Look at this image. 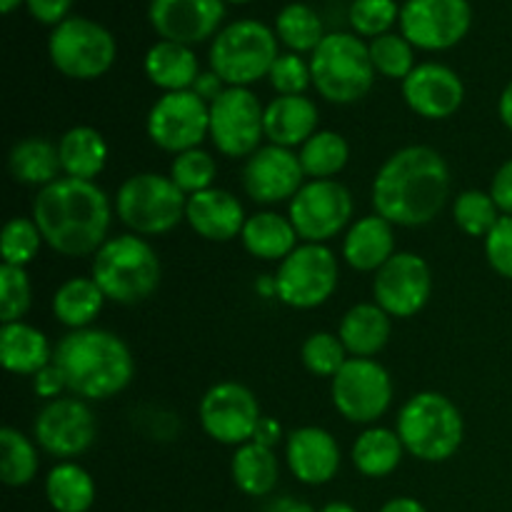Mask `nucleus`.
Instances as JSON below:
<instances>
[{
    "label": "nucleus",
    "instance_id": "12",
    "mask_svg": "<svg viewBox=\"0 0 512 512\" xmlns=\"http://www.w3.org/2000/svg\"><path fill=\"white\" fill-rule=\"evenodd\" d=\"M353 195L338 180H310L290 200L288 218L305 243L325 245L338 238L353 218Z\"/></svg>",
    "mask_w": 512,
    "mask_h": 512
},
{
    "label": "nucleus",
    "instance_id": "37",
    "mask_svg": "<svg viewBox=\"0 0 512 512\" xmlns=\"http://www.w3.org/2000/svg\"><path fill=\"white\" fill-rule=\"evenodd\" d=\"M298 158L305 170V178L333 180L348 165L350 145L335 130H318L308 143L300 145Z\"/></svg>",
    "mask_w": 512,
    "mask_h": 512
},
{
    "label": "nucleus",
    "instance_id": "52",
    "mask_svg": "<svg viewBox=\"0 0 512 512\" xmlns=\"http://www.w3.org/2000/svg\"><path fill=\"white\" fill-rule=\"evenodd\" d=\"M280 438H283V428H280V423L275 418H265L258 423V430H255L253 435V443L258 445H265V448H275V445L280 443Z\"/></svg>",
    "mask_w": 512,
    "mask_h": 512
},
{
    "label": "nucleus",
    "instance_id": "29",
    "mask_svg": "<svg viewBox=\"0 0 512 512\" xmlns=\"http://www.w3.org/2000/svg\"><path fill=\"white\" fill-rule=\"evenodd\" d=\"M243 248L258 260H280L283 263L295 248H298V230L293 228L290 218L273 213V210H260L245 220V228L240 233Z\"/></svg>",
    "mask_w": 512,
    "mask_h": 512
},
{
    "label": "nucleus",
    "instance_id": "22",
    "mask_svg": "<svg viewBox=\"0 0 512 512\" xmlns=\"http://www.w3.org/2000/svg\"><path fill=\"white\" fill-rule=\"evenodd\" d=\"M285 463L303 485H325L340 470V445L328 430L305 425L285 440Z\"/></svg>",
    "mask_w": 512,
    "mask_h": 512
},
{
    "label": "nucleus",
    "instance_id": "2",
    "mask_svg": "<svg viewBox=\"0 0 512 512\" xmlns=\"http://www.w3.org/2000/svg\"><path fill=\"white\" fill-rule=\"evenodd\" d=\"M113 208L93 180L58 178L35 195L33 220L48 248L65 258H85L108 240Z\"/></svg>",
    "mask_w": 512,
    "mask_h": 512
},
{
    "label": "nucleus",
    "instance_id": "36",
    "mask_svg": "<svg viewBox=\"0 0 512 512\" xmlns=\"http://www.w3.org/2000/svg\"><path fill=\"white\" fill-rule=\"evenodd\" d=\"M275 35L290 53H310L323 43L325 33L323 18L318 10L305 3H290L275 15Z\"/></svg>",
    "mask_w": 512,
    "mask_h": 512
},
{
    "label": "nucleus",
    "instance_id": "20",
    "mask_svg": "<svg viewBox=\"0 0 512 512\" xmlns=\"http://www.w3.org/2000/svg\"><path fill=\"white\" fill-rule=\"evenodd\" d=\"M225 18L223 0H150L148 20L160 40L198 45L220 33Z\"/></svg>",
    "mask_w": 512,
    "mask_h": 512
},
{
    "label": "nucleus",
    "instance_id": "47",
    "mask_svg": "<svg viewBox=\"0 0 512 512\" xmlns=\"http://www.w3.org/2000/svg\"><path fill=\"white\" fill-rule=\"evenodd\" d=\"M485 258L500 278L512 280V215H503L485 238Z\"/></svg>",
    "mask_w": 512,
    "mask_h": 512
},
{
    "label": "nucleus",
    "instance_id": "45",
    "mask_svg": "<svg viewBox=\"0 0 512 512\" xmlns=\"http://www.w3.org/2000/svg\"><path fill=\"white\" fill-rule=\"evenodd\" d=\"M33 303V288L25 268L3 265L0 268V320L5 323H20L28 315Z\"/></svg>",
    "mask_w": 512,
    "mask_h": 512
},
{
    "label": "nucleus",
    "instance_id": "9",
    "mask_svg": "<svg viewBox=\"0 0 512 512\" xmlns=\"http://www.w3.org/2000/svg\"><path fill=\"white\" fill-rule=\"evenodd\" d=\"M118 55L113 33L83 15H70L50 30L48 58L60 75L95 80L108 73Z\"/></svg>",
    "mask_w": 512,
    "mask_h": 512
},
{
    "label": "nucleus",
    "instance_id": "7",
    "mask_svg": "<svg viewBox=\"0 0 512 512\" xmlns=\"http://www.w3.org/2000/svg\"><path fill=\"white\" fill-rule=\"evenodd\" d=\"M278 43L275 30L260 20H235L210 43V70H215L228 88H248L260 78H268L280 55Z\"/></svg>",
    "mask_w": 512,
    "mask_h": 512
},
{
    "label": "nucleus",
    "instance_id": "46",
    "mask_svg": "<svg viewBox=\"0 0 512 512\" xmlns=\"http://www.w3.org/2000/svg\"><path fill=\"white\" fill-rule=\"evenodd\" d=\"M270 85L278 95H305L313 85L310 63H305L298 53H280L268 73Z\"/></svg>",
    "mask_w": 512,
    "mask_h": 512
},
{
    "label": "nucleus",
    "instance_id": "35",
    "mask_svg": "<svg viewBox=\"0 0 512 512\" xmlns=\"http://www.w3.org/2000/svg\"><path fill=\"white\" fill-rule=\"evenodd\" d=\"M45 498L55 512H88L95 503V480L78 463H58L45 478Z\"/></svg>",
    "mask_w": 512,
    "mask_h": 512
},
{
    "label": "nucleus",
    "instance_id": "6",
    "mask_svg": "<svg viewBox=\"0 0 512 512\" xmlns=\"http://www.w3.org/2000/svg\"><path fill=\"white\" fill-rule=\"evenodd\" d=\"M313 85L333 105H353L370 93L375 68L368 43L355 33H328L310 55Z\"/></svg>",
    "mask_w": 512,
    "mask_h": 512
},
{
    "label": "nucleus",
    "instance_id": "51",
    "mask_svg": "<svg viewBox=\"0 0 512 512\" xmlns=\"http://www.w3.org/2000/svg\"><path fill=\"white\" fill-rule=\"evenodd\" d=\"M193 90L195 95H198V98H203L205 103H215V100L220 98V95L225 93V90H228V85L223 83V78H220L218 73H215V70H203V73L198 75V80H195L193 83Z\"/></svg>",
    "mask_w": 512,
    "mask_h": 512
},
{
    "label": "nucleus",
    "instance_id": "10",
    "mask_svg": "<svg viewBox=\"0 0 512 512\" xmlns=\"http://www.w3.org/2000/svg\"><path fill=\"white\" fill-rule=\"evenodd\" d=\"M338 258L328 245L303 243L280 263L275 273V298L295 310L320 308L338 288Z\"/></svg>",
    "mask_w": 512,
    "mask_h": 512
},
{
    "label": "nucleus",
    "instance_id": "48",
    "mask_svg": "<svg viewBox=\"0 0 512 512\" xmlns=\"http://www.w3.org/2000/svg\"><path fill=\"white\" fill-rule=\"evenodd\" d=\"M25 8L33 15L38 23L43 25H60L63 20L70 18V8H73V0H25Z\"/></svg>",
    "mask_w": 512,
    "mask_h": 512
},
{
    "label": "nucleus",
    "instance_id": "13",
    "mask_svg": "<svg viewBox=\"0 0 512 512\" xmlns=\"http://www.w3.org/2000/svg\"><path fill=\"white\" fill-rule=\"evenodd\" d=\"M265 138V108L250 88H228L210 103V140L225 158L255 153Z\"/></svg>",
    "mask_w": 512,
    "mask_h": 512
},
{
    "label": "nucleus",
    "instance_id": "16",
    "mask_svg": "<svg viewBox=\"0 0 512 512\" xmlns=\"http://www.w3.org/2000/svg\"><path fill=\"white\" fill-rule=\"evenodd\" d=\"M198 415L210 440L220 445H235V448L250 443L258 423L263 420L253 390L233 380L213 385L200 400Z\"/></svg>",
    "mask_w": 512,
    "mask_h": 512
},
{
    "label": "nucleus",
    "instance_id": "26",
    "mask_svg": "<svg viewBox=\"0 0 512 512\" xmlns=\"http://www.w3.org/2000/svg\"><path fill=\"white\" fill-rule=\"evenodd\" d=\"M145 75L155 88L163 93H180L190 90L198 75L203 73L198 63V55L190 45L170 43V40H158L150 45L143 60Z\"/></svg>",
    "mask_w": 512,
    "mask_h": 512
},
{
    "label": "nucleus",
    "instance_id": "55",
    "mask_svg": "<svg viewBox=\"0 0 512 512\" xmlns=\"http://www.w3.org/2000/svg\"><path fill=\"white\" fill-rule=\"evenodd\" d=\"M280 512H313V508H310V505H305V503H293V500H285L283 505H280Z\"/></svg>",
    "mask_w": 512,
    "mask_h": 512
},
{
    "label": "nucleus",
    "instance_id": "11",
    "mask_svg": "<svg viewBox=\"0 0 512 512\" xmlns=\"http://www.w3.org/2000/svg\"><path fill=\"white\" fill-rule=\"evenodd\" d=\"M330 398L345 420L370 425L393 403V378L373 358H348L330 383Z\"/></svg>",
    "mask_w": 512,
    "mask_h": 512
},
{
    "label": "nucleus",
    "instance_id": "25",
    "mask_svg": "<svg viewBox=\"0 0 512 512\" xmlns=\"http://www.w3.org/2000/svg\"><path fill=\"white\" fill-rule=\"evenodd\" d=\"M395 255L393 223L375 215L355 220L343 238L345 263L360 273H378Z\"/></svg>",
    "mask_w": 512,
    "mask_h": 512
},
{
    "label": "nucleus",
    "instance_id": "28",
    "mask_svg": "<svg viewBox=\"0 0 512 512\" xmlns=\"http://www.w3.org/2000/svg\"><path fill=\"white\" fill-rule=\"evenodd\" d=\"M393 325L390 315L378 303H358L343 315L338 338L353 358H373L388 345Z\"/></svg>",
    "mask_w": 512,
    "mask_h": 512
},
{
    "label": "nucleus",
    "instance_id": "33",
    "mask_svg": "<svg viewBox=\"0 0 512 512\" xmlns=\"http://www.w3.org/2000/svg\"><path fill=\"white\" fill-rule=\"evenodd\" d=\"M103 290L93 278H70L55 290L53 315L60 325L70 330H83L95 323L105 305Z\"/></svg>",
    "mask_w": 512,
    "mask_h": 512
},
{
    "label": "nucleus",
    "instance_id": "32",
    "mask_svg": "<svg viewBox=\"0 0 512 512\" xmlns=\"http://www.w3.org/2000/svg\"><path fill=\"white\" fill-rule=\"evenodd\" d=\"M233 483L250 498H265L275 490L280 478L278 455L273 448H265L258 443H245L235 450L233 463H230Z\"/></svg>",
    "mask_w": 512,
    "mask_h": 512
},
{
    "label": "nucleus",
    "instance_id": "19",
    "mask_svg": "<svg viewBox=\"0 0 512 512\" xmlns=\"http://www.w3.org/2000/svg\"><path fill=\"white\" fill-rule=\"evenodd\" d=\"M305 185V170L290 148L263 145L243 165V190L260 205H278L293 200Z\"/></svg>",
    "mask_w": 512,
    "mask_h": 512
},
{
    "label": "nucleus",
    "instance_id": "27",
    "mask_svg": "<svg viewBox=\"0 0 512 512\" xmlns=\"http://www.w3.org/2000/svg\"><path fill=\"white\" fill-rule=\"evenodd\" d=\"M53 350L43 330L28 323H5L0 328V363L13 375L40 373L53 363Z\"/></svg>",
    "mask_w": 512,
    "mask_h": 512
},
{
    "label": "nucleus",
    "instance_id": "18",
    "mask_svg": "<svg viewBox=\"0 0 512 512\" xmlns=\"http://www.w3.org/2000/svg\"><path fill=\"white\" fill-rule=\"evenodd\" d=\"M433 273L418 253H395L373 278V298L390 318H413L428 305Z\"/></svg>",
    "mask_w": 512,
    "mask_h": 512
},
{
    "label": "nucleus",
    "instance_id": "4",
    "mask_svg": "<svg viewBox=\"0 0 512 512\" xmlns=\"http://www.w3.org/2000/svg\"><path fill=\"white\" fill-rule=\"evenodd\" d=\"M90 278L103 295L118 305H138L158 290L163 265L145 238L135 233L115 235L93 255Z\"/></svg>",
    "mask_w": 512,
    "mask_h": 512
},
{
    "label": "nucleus",
    "instance_id": "30",
    "mask_svg": "<svg viewBox=\"0 0 512 512\" xmlns=\"http://www.w3.org/2000/svg\"><path fill=\"white\" fill-rule=\"evenodd\" d=\"M65 178L95 180L108 163V143L103 133L90 125H75L58 143Z\"/></svg>",
    "mask_w": 512,
    "mask_h": 512
},
{
    "label": "nucleus",
    "instance_id": "15",
    "mask_svg": "<svg viewBox=\"0 0 512 512\" xmlns=\"http://www.w3.org/2000/svg\"><path fill=\"white\" fill-rule=\"evenodd\" d=\"M473 8L468 0H405L400 8V33L413 48L438 53L450 50L470 33Z\"/></svg>",
    "mask_w": 512,
    "mask_h": 512
},
{
    "label": "nucleus",
    "instance_id": "39",
    "mask_svg": "<svg viewBox=\"0 0 512 512\" xmlns=\"http://www.w3.org/2000/svg\"><path fill=\"white\" fill-rule=\"evenodd\" d=\"M455 225L470 238H488L490 230L503 218L493 195L485 190H465L453 203Z\"/></svg>",
    "mask_w": 512,
    "mask_h": 512
},
{
    "label": "nucleus",
    "instance_id": "49",
    "mask_svg": "<svg viewBox=\"0 0 512 512\" xmlns=\"http://www.w3.org/2000/svg\"><path fill=\"white\" fill-rule=\"evenodd\" d=\"M490 195L503 215H512V158L505 160L490 183Z\"/></svg>",
    "mask_w": 512,
    "mask_h": 512
},
{
    "label": "nucleus",
    "instance_id": "40",
    "mask_svg": "<svg viewBox=\"0 0 512 512\" xmlns=\"http://www.w3.org/2000/svg\"><path fill=\"white\" fill-rule=\"evenodd\" d=\"M375 73L390 80H405L415 70V48L403 33H385L368 43Z\"/></svg>",
    "mask_w": 512,
    "mask_h": 512
},
{
    "label": "nucleus",
    "instance_id": "53",
    "mask_svg": "<svg viewBox=\"0 0 512 512\" xmlns=\"http://www.w3.org/2000/svg\"><path fill=\"white\" fill-rule=\"evenodd\" d=\"M380 512H428L415 498H393L380 508Z\"/></svg>",
    "mask_w": 512,
    "mask_h": 512
},
{
    "label": "nucleus",
    "instance_id": "38",
    "mask_svg": "<svg viewBox=\"0 0 512 512\" xmlns=\"http://www.w3.org/2000/svg\"><path fill=\"white\" fill-rule=\"evenodd\" d=\"M0 448H3V458H0L3 483L8 488H23V485L33 483L40 468L38 448L33 440L25 438L20 430L3 428L0 430Z\"/></svg>",
    "mask_w": 512,
    "mask_h": 512
},
{
    "label": "nucleus",
    "instance_id": "21",
    "mask_svg": "<svg viewBox=\"0 0 512 512\" xmlns=\"http://www.w3.org/2000/svg\"><path fill=\"white\" fill-rule=\"evenodd\" d=\"M403 98L425 120L453 118L465 100V83L443 63H420L403 80Z\"/></svg>",
    "mask_w": 512,
    "mask_h": 512
},
{
    "label": "nucleus",
    "instance_id": "56",
    "mask_svg": "<svg viewBox=\"0 0 512 512\" xmlns=\"http://www.w3.org/2000/svg\"><path fill=\"white\" fill-rule=\"evenodd\" d=\"M320 512H358V510L348 503H328Z\"/></svg>",
    "mask_w": 512,
    "mask_h": 512
},
{
    "label": "nucleus",
    "instance_id": "43",
    "mask_svg": "<svg viewBox=\"0 0 512 512\" xmlns=\"http://www.w3.org/2000/svg\"><path fill=\"white\" fill-rule=\"evenodd\" d=\"M43 233L33 218H10L3 228L0 250H3V265L25 268L33 263L43 245Z\"/></svg>",
    "mask_w": 512,
    "mask_h": 512
},
{
    "label": "nucleus",
    "instance_id": "24",
    "mask_svg": "<svg viewBox=\"0 0 512 512\" xmlns=\"http://www.w3.org/2000/svg\"><path fill=\"white\" fill-rule=\"evenodd\" d=\"M318 133V105L305 95H278L265 105V138L280 148L305 145Z\"/></svg>",
    "mask_w": 512,
    "mask_h": 512
},
{
    "label": "nucleus",
    "instance_id": "14",
    "mask_svg": "<svg viewBox=\"0 0 512 512\" xmlns=\"http://www.w3.org/2000/svg\"><path fill=\"white\" fill-rule=\"evenodd\" d=\"M145 130L153 145L165 153L180 155L200 148V143L210 138V105L193 90L163 93L150 108Z\"/></svg>",
    "mask_w": 512,
    "mask_h": 512
},
{
    "label": "nucleus",
    "instance_id": "50",
    "mask_svg": "<svg viewBox=\"0 0 512 512\" xmlns=\"http://www.w3.org/2000/svg\"><path fill=\"white\" fill-rule=\"evenodd\" d=\"M33 390H35V395H40V398L55 400L60 393H63V390H68V388H65V380H63V375H60V370L50 363L48 368H43L40 373L33 375Z\"/></svg>",
    "mask_w": 512,
    "mask_h": 512
},
{
    "label": "nucleus",
    "instance_id": "31",
    "mask_svg": "<svg viewBox=\"0 0 512 512\" xmlns=\"http://www.w3.org/2000/svg\"><path fill=\"white\" fill-rule=\"evenodd\" d=\"M8 168L18 183L33 185V188H48L50 183L58 180V175L63 173V165H60V153L58 145H53L50 140L38 138H23L10 148L8 155Z\"/></svg>",
    "mask_w": 512,
    "mask_h": 512
},
{
    "label": "nucleus",
    "instance_id": "54",
    "mask_svg": "<svg viewBox=\"0 0 512 512\" xmlns=\"http://www.w3.org/2000/svg\"><path fill=\"white\" fill-rule=\"evenodd\" d=\"M498 113H500V120H503L505 128L512 130V80H510L508 85H505L503 95H500Z\"/></svg>",
    "mask_w": 512,
    "mask_h": 512
},
{
    "label": "nucleus",
    "instance_id": "1",
    "mask_svg": "<svg viewBox=\"0 0 512 512\" xmlns=\"http://www.w3.org/2000/svg\"><path fill=\"white\" fill-rule=\"evenodd\" d=\"M450 165L430 145L400 148L373 180V208L400 228H420L443 213L450 198Z\"/></svg>",
    "mask_w": 512,
    "mask_h": 512
},
{
    "label": "nucleus",
    "instance_id": "57",
    "mask_svg": "<svg viewBox=\"0 0 512 512\" xmlns=\"http://www.w3.org/2000/svg\"><path fill=\"white\" fill-rule=\"evenodd\" d=\"M20 3H25V0H0V10H3L5 15H10Z\"/></svg>",
    "mask_w": 512,
    "mask_h": 512
},
{
    "label": "nucleus",
    "instance_id": "17",
    "mask_svg": "<svg viewBox=\"0 0 512 512\" xmlns=\"http://www.w3.org/2000/svg\"><path fill=\"white\" fill-rule=\"evenodd\" d=\"M33 438L53 458H78L98 438V420L83 398H55L35 415Z\"/></svg>",
    "mask_w": 512,
    "mask_h": 512
},
{
    "label": "nucleus",
    "instance_id": "5",
    "mask_svg": "<svg viewBox=\"0 0 512 512\" xmlns=\"http://www.w3.org/2000/svg\"><path fill=\"white\" fill-rule=\"evenodd\" d=\"M395 430L403 440L405 453L425 463H443L463 445L465 420L448 395L425 390L400 408Z\"/></svg>",
    "mask_w": 512,
    "mask_h": 512
},
{
    "label": "nucleus",
    "instance_id": "42",
    "mask_svg": "<svg viewBox=\"0 0 512 512\" xmlns=\"http://www.w3.org/2000/svg\"><path fill=\"white\" fill-rule=\"evenodd\" d=\"M300 360L308 373L333 380L338 370L348 363V350L338 335L320 330V333L305 338L303 348H300Z\"/></svg>",
    "mask_w": 512,
    "mask_h": 512
},
{
    "label": "nucleus",
    "instance_id": "3",
    "mask_svg": "<svg viewBox=\"0 0 512 512\" xmlns=\"http://www.w3.org/2000/svg\"><path fill=\"white\" fill-rule=\"evenodd\" d=\"M53 365L65 388L83 400H108L123 393L135 375V360L125 340L103 328L70 330L53 350Z\"/></svg>",
    "mask_w": 512,
    "mask_h": 512
},
{
    "label": "nucleus",
    "instance_id": "34",
    "mask_svg": "<svg viewBox=\"0 0 512 512\" xmlns=\"http://www.w3.org/2000/svg\"><path fill=\"white\" fill-rule=\"evenodd\" d=\"M403 455L405 445L400 440L398 430L368 428L353 443L350 458H353L355 470L365 478H388L390 473L398 470Z\"/></svg>",
    "mask_w": 512,
    "mask_h": 512
},
{
    "label": "nucleus",
    "instance_id": "41",
    "mask_svg": "<svg viewBox=\"0 0 512 512\" xmlns=\"http://www.w3.org/2000/svg\"><path fill=\"white\" fill-rule=\"evenodd\" d=\"M215 175H218V163H215L213 155L203 148H193L175 155L173 165H170V180H173L188 198L190 195L213 188Z\"/></svg>",
    "mask_w": 512,
    "mask_h": 512
},
{
    "label": "nucleus",
    "instance_id": "44",
    "mask_svg": "<svg viewBox=\"0 0 512 512\" xmlns=\"http://www.w3.org/2000/svg\"><path fill=\"white\" fill-rule=\"evenodd\" d=\"M398 0H353L348 10L350 28L360 38H380L400 23Z\"/></svg>",
    "mask_w": 512,
    "mask_h": 512
},
{
    "label": "nucleus",
    "instance_id": "8",
    "mask_svg": "<svg viewBox=\"0 0 512 512\" xmlns=\"http://www.w3.org/2000/svg\"><path fill=\"white\" fill-rule=\"evenodd\" d=\"M188 195L170 175H130L115 193V213L135 235H165L185 220Z\"/></svg>",
    "mask_w": 512,
    "mask_h": 512
},
{
    "label": "nucleus",
    "instance_id": "58",
    "mask_svg": "<svg viewBox=\"0 0 512 512\" xmlns=\"http://www.w3.org/2000/svg\"><path fill=\"white\" fill-rule=\"evenodd\" d=\"M223 3H233V5H245V3H253V0H223Z\"/></svg>",
    "mask_w": 512,
    "mask_h": 512
},
{
    "label": "nucleus",
    "instance_id": "23",
    "mask_svg": "<svg viewBox=\"0 0 512 512\" xmlns=\"http://www.w3.org/2000/svg\"><path fill=\"white\" fill-rule=\"evenodd\" d=\"M185 220L200 238L210 243H228L243 233L248 218L243 203L230 190L210 188L190 195L185 205Z\"/></svg>",
    "mask_w": 512,
    "mask_h": 512
}]
</instances>
